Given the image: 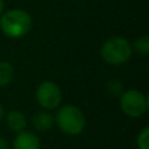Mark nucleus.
I'll use <instances>...</instances> for the list:
<instances>
[{
    "mask_svg": "<svg viewBox=\"0 0 149 149\" xmlns=\"http://www.w3.org/2000/svg\"><path fill=\"white\" fill-rule=\"evenodd\" d=\"M38 103L46 110H54L62 102V90L55 82L45 81L38 85L36 92Z\"/></svg>",
    "mask_w": 149,
    "mask_h": 149,
    "instance_id": "39448f33",
    "label": "nucleus"
},
{
    "mask_svg": "<svg viewBox=\"0 0 149 149\" xmlns=\"http://www.w3.org/2000/svg\"><path fill=\"white\" fill-rule=\"evenodd\" d=\"M137 147L139 149H149V128L145 127L137 136Z\"/></svg>",
    "mask_w": 149,
    "mask_h": 149,
    "instance_id": "9b49d317",
    "label": "nucleus"
},
{
    "mask_svg": "<svg viewBox=\"0 0 149 149\" xmlns=\"http://www.w3.org/2000/svg\"><path fill=\"white\" fill-rule=\"evenodd\" d=\"M7 124L8 128L13 132H21L25 130L26 127V116L24 115L21 111L18 110H12L7 115Z\"/></svg>",
    "mask_w": 149,
    "mask_h": 149,
    "instance_id": "6e6552de",
    "label": "nucleus"
},
{
    "mask_svg": "<svg viewBox=\"0 0 149 149\" xmlns=\"http://www.w3.org/2000/svg\"><path fill=\"white\" fill-rule=\"evenodd\" d=\"M55 122L62 132L74 136V135L81 134L84 130L85 115L77 106L65 105L58 110Z\"/></svg>",
    "mask_w": 149,
    "mask_h": 149,
    "instance_id": "f03ea898",
    "label": "nucleus"
},
{
    "mask_svg": "<svg viewBox=\"0 0 149 149\" xmlns=\"http://www.w3.org/2000/svg\"><path fill=\"white\" fill-rule=\"evenodd\" d=\"M120 107L126 115L139 118L147 111L148 101L139 90H127L120 95Z\"/></svg>",
    "mask_w": 149,
    "mask_h": 149,
    "instance_id": "20e7f679",
    "label": "nucleus"
},
{
    "mask_svg": "<svg viewBox=\"0 0 149 149\" xmlns=\"http://www.w3.org/2000/svg\"><path fill=\"white\" fill-rule=\"evenodd\" d=\"M106 86L111 95H118L122 93V84L119 81H109Z\"/></svg>",
    "mask_w": 149,
    "mask_h": 149,
    "instance_id": "f8f14e48",
    "label": "nucleus"
},
{
    "mask_svg": "<svg viewBox=\"0 0 149 149\" xmlns=\"http://www.w3.org/2000/svg\"><path fill=\"white\" fill-rule=\"evenodd\" d=\"M0 149H9L8 141L5 139H3V137H0Z\"/></svg>",
    "mask_w": 149,
    "mask_h": 149,
    "instance_id": "ddd939ff",
    "label": "nucleus"
},
{
    "mask_svg": "<svg viewBox=\"0 0 149 149\" xmlns=\"http://www.w3.org/2000/svg\"><path fill=\"white\" fill-rule=\"evenodd\" d=\"M33 18L24 9H10L0 16V30L8 38H21L30 31Z\"/></svg>",
    "mask_w": 149,
    "mask_h": 149,
    "instance_id": "f257e3e1",
    "label": "nucleus"
},
{
    "mask_svg": "<svg viewBox=\"0 0 149 149\" xmlns=\"http://www.w3.org/2000/svg\"><path fill=\"white\" fill-rule=\"evenodd\" d=\"M3 118H4V107L0 105V122H1Z\"/></svg>",
    "mask_w": 149,
    "mask_h": 149,
    "instance_id": "2eb2a0df",
    "label": "nucleus"
},
{
    "mask_svg": "<svg viewBox=\"0 0 149 149\" xmlns=\"http://www.w3.org/2000/svg\"><path fill=\"white\" fill-rule=\"evenodd\" d=\"M134 49L136 50L139 54L147 55L149 52V38L147 36H143L140 38H137L134 43Z\"/></svg>",
    "mask_w": 149,
    "mask_h": 149,
    "instance_id": "9d476101",
    "label": "nucleus"
},
{
    "mask_svg": "<svg viewBox=\"0 0 149 149\" xmlns=\"http://www.w3.org/2000/svg\"><path fill=\"white\" fill-rule=\"evenodd\" d=\"M15 76V70L9 62H0V88L9 85Z\"/></svg>",
    "mask_w": 149,
    "mask_h": 149,
    "instance_id": "1a4fd4ad",
    "label": "nucleus"
},
{
    "mask_svg": "<svg viewBox=\"0 0 149 149\" xmlns=\"http://www.w3.org/2000/svg\"><path fill=\"white\" fill-rule=\"evenodd\" d=\"M13 149H41V141L37 135L24 130L13 140Z\"/></svg>",
    "mask_w": 149,
    "mask_h": 149,
    "instance_id": "423d86ee",
    "label": "nucleus"
},
{
    "mask_svg": "<svg viewBox=\"0 0 149 149\" xmlns=\"http://www.w3.org/2000/svg\"><path fill=\"white\" fill-rule=\"evenodd\" d=\"M31 123H33L34 128L37 131H41V132H46L50 131L52 128L55 123V119L49 111H38L33 115L31 118Z\"/></svg>",
    "mask_w": 149,
    "mask_h": 149,
    "instance_id": "0eeeda50",
    "label": "nucleus"
},
{
    "mask_svg": "<svg viewBox=\"0 0 149 149\" xmlns=\"http://www.w3.org/2000/svg\"><path fill=\"white\" fill-rule=\"evenodd\" d=\"M132 55V45L123 37H113L102 45L101 56L107 64L120 65Z\"/></svg>",
    "mask_w": 149,
    "mask_h": 149,
    "instance_id": "7ed1b4c3",
    "label": "nucleus"
},
{
    "mask_svg": "<svg viewBox=\"0 0 149 149\" xmlns=\"http://www.w3.org/2000/svg\"><path fill=\"white\" fill-rule=\"evenodd\" d=\"M4 7H5L4 0H0V16H1V13L4 12Z\"/></svg>",
    "mask_w": 149,
    "mask_h": 149,
    "instance_id": "4468645a",
    "label": "nucleus"
}]
</instances>
